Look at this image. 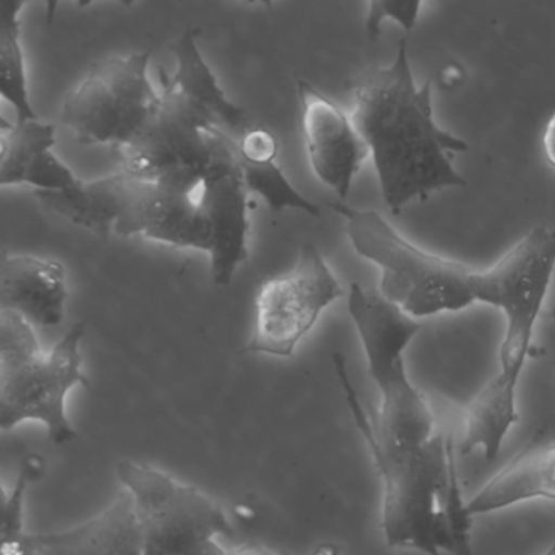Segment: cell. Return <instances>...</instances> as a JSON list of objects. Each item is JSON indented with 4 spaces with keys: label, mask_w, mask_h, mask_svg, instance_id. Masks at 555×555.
Wrapping results in <instances>:
<instances>
[{
    "label": "cell",
    "mask_w": 555,
    "mask_h": 555,
    "mask_svg": "<svg viewBox=\"0 0 555 555\" xmlns=\"http://www.w3.org/2000/svg\"><path fill=\"white\" fill-rule=\"evenodd\" d=\"M332 208L345 218L356 253L380 270L382 296L408 315L424 319L488 304L504 315L507 345L533 343L555 272L553 224H538L494 266L475 269L421 249L372 208L341 201Z\"/></svg>",
    "instance_id": "6da1fadb"
},
{
    "label": "cell",
    "mask_w": 555,
    "mask_h": 555,
    "mask_svg": "<svg viewBox=\"0 0 555 555\" xmlns=\"http://www.w3.org/2000/svg\"><path fill=\"white\" fill-rule=\"evenodd\" d=\"M349 90L354 96L352 122L367 145L391 214L443 189L465 188L453 156L468 152V143L437 124L433 81L417 87L406 39L388 67L367 68L352 78Z\"/></svg>",
    "instance_id": "7a4b0ae2"
},
{
    "label": "cell",
    "mask_w": 555,
    "mask_h": 555,
    "mask_svg": "<svg viewBox=\"0 0 555 555\" xmlns=\"http://www.w3.org/2000/svg\"><path fill=\"white\" fill-rule=\"evenodd\" d=\"M348 310L361 338L369 375L382 397L380 414L372 417L375 439L387 447L423 442L437 433L436 416L426 397L410 380L404 351L423 330L378 289L349 284Z\"/></svg>",
    "instance_id": "3957f363"
},
{
    "label": "cell",
    "mask_w": 555,
    "mask_h": 555,
    "mask_svg": "<svg viewBox=\"0 0 555 555\" xmlns=\"http://www.w3.org/2000/svg\"><path fill=\"white\" fill-rule=\"evenodd\" d=\"M116 475L132 499L145 555H208L220 538L234 537L227 511L201 489L143 463L120 462Z\"/></svg>",
    "instance_id": "277c9868"
},
{
    "label": "cell",
    "mask_w": 555,
    "mask_h": 555,
    "mask_svg": "<svg viewBox=\"0 0 555 555\" xmlns=\"http://www.w3.org/2000/svg\"><path fill=\"white\" fill-rule=\"evenodd\" d=\"M152 51L98 62L67 94L59 119L80 145L129 146L158 109L149 77Z\"/></svg>",
    "instance_id": "5b68a950"
},
{
    "label": "cell",
    "mask_w": 555,
    "mask_h": 555,
    "mask_svg": "<svg viewBox=\"0 0 555 555\" xmlns=\"http://www.w3.org/2000/svg\"><path fill=\"white\" fill-rule=\"evenodd\" d=\"M217 127L184 96L162 83L158 109L120 150V171L201 197L217 150Z\"/></svg>",
    "instance_id": "8992f818"
},
{
    "label": "cell",
    "mask_w": 555,
    "mask_h": 555,
    "mask_svg": "<svg viewBox=\"0 0 555 555\" xmlns=\"http://www.w3.org/2000/svg\"><path fill=\"white\" fill-rule=\"evenodd\" d=\"M87 326V320L75 323L48 354L39 351L28 358L0 361V429L39 421L49 440L57 446L77 439L65 413V398L77 385L90 388L81 372L80 354Z\"/></svg>",
    "instance_id": "52a82bcc"
},
{
    "label": "cell",
    "mask_w": 555,
    "mask_h": 555,
    "mask_svg": "<svg viewBox=\"0 0 555 555\" xmlns=\"http://www.w3.org/2000/svg\"><path fill=\"white\" fill-rule=\"evenodd\" d=\"M339 297L341 284L319 247L302 244L289 272L260 284L253 335L240 354L293 358L299 343Z\"/></svg>",
    "instance_id": "ba28073f"
},
{
    "label": "cell",
    "mask_w": 555,
    "mask_h": 555,
    "mask_svg": "<svg viewBox=\"0 0 555 555\" xmlns=\"http://www.w3.org/2000/svg\"><path fill=\"white\" fill-rule=\"evenodd\" d=\"M249 191L241 171L236 139L218 130L214 163L201 192L211 231L210 273L215 286L233 283L249 260Z\"/></svg>",
    "instance_id": "9c48e42d"
},
{
    "label": "cell",
    "mask_w": 555,
    "mask_h": 555,
    "mask_svg": "<svg viewBox=\"0 0 555 555\" xmlns=\"http://www.w3.org/2000/svg\"><path fill=\"white\" fill-rule=\"evenodd\" d=\"M119 176V211L113 233L210 253V223L201 197L159 182L132 178L124 171Z\"/></svg>",
    "instance_id": "30bf717a"
},
{
    "label": "cell",
    "mask_w": 555,
    "mask_h": 555,
    "mask_svg": "<svg viewBox=\"0 0 555 555\" xmlns=\"http://www.w3.org/2000/svg\"><path fill=\"white\" fill-rule=\"evenodd\" d=\"M302 109L304 139L313 175L345 202L356 176L369 158V149L351 116L320 93L309 81L297 80Z\"/></svg>",
    "instance_id": "8fae6325"
},
{
    "label": "cell",
    "mask_w": 555,
    "mask_h": 555,
    "mask_svg": "<svg viewBox=\"0 0 555 555\" xmlns=\"http://www.w3.org/2000/svg\"><path fill=\"white\" fill-rule=\"evenodd\" d=\"M67 273L57 260L0 253V310L31 326L61 325L67 302Z\"/></svg>",
    "instance_id": "7c38bea8"
},
{
    "label": "cell",
    "mask_w": 555,
    "mask_h": 555,
    "mask_svg": "<svg viewBox=\"0 0 555 555\" xmlns=\"http://www.w3.org/2000/svg\"><path fill=\"white\" fill-rule=\"evenodd\" d=\"M28 544L35 555H145L126 491L91 520L59 533L28 534Z\"/></svg>",
    "instance_id": "4fadbf2b"
},
{
    "label": "cell",
    "mask_w": 555,
    "mask_h": 555,
    "mask_svg": "<svg viewBox=\"0 0 555 555\" xmlns=\"http://www.w3.org/2000/svg\"><path fill=\"white\" fill-rule=\"evenodd\" d=\"M197 36L198 29L189 28L172 42L176 70L175 74H168L162 68V83L194 104L217 129L240 139L243 133L253 129V122L246 111L234 104L218 83L214 70L198 49Z\"/></svg>",
    "instance_id": "5bb4252c"
},
{
    "label": "cell",
    "mask_w": 555,
    "mask_h": 555,
    "mask_svg": "<svg viewBox=\"0 0 555 555\" xmlns=\"http://www.w3.org/2000/svg\"><path fill=\"white\" fill-rule=\"evenodd\" d=\"M54 145V124L39 119L13 124L0 146V188L29 184L55 191L77 184L80 179L55 156Z\"/></svg>",
    "instance_id": "9a60e30c"
},
{
    "label": "cell",
    "mask_w": 555,
    "mask_h": 555,
    "mask_svg": "<svg viewBox=\"0 0 555 555\" xmlns=\"http://www.w3.org/2000/svg\"><path fill=\"white\" fill-rule=\"evenodd\" d=\"M555 501V442L530 446L502 468L472 501L469 517L494 514L521 502Z\"/></svg>",
    "instance_id": "2e32d148"
},
{
    "label": "cell",
    "mask_w": 555,
    "mask_h": 555,
    "mask_svg": "<svg viewBox=\"0 0 555 555\" xmlns=\"http://www.w3.org/2000/svg\"><path fill=\"white\" fill-rule=\"evenodd\" d=\"M119 171L96 181H78L70 188L44 191L35 189V197L48 210L54 211L75 227L101 237L114 230L119 211Z\"/></svg>",
    "instance_id": "e0dca14e"
},
{
    "label": "cell",
    "mask_w": 555,
    "mask_h": 555,
    "mask_svg": "<svg viewBox=\"0 0 555 555\" xmlns=\"http://www.w3.org/2000/svg\"><path fill=\"white\" fill-rule=\"evenodd\" d=\"M240 165L247 191L249 194L259 195L269 205L270 210L275 214L296 210L310 217H320V208L291 184L276 159L262 165H247L241 162Z\"/></svg>",
    "instance_id": "ac0fdd59"
},
{
    "label": "cell",
    "mask_w": 555,
    "mask_h": 555,
    "mask_svg": "<svg viewBox=\"0 0 555 555\" xmlns=\"http://www.w3.org/2000/svg\"><path fill=\"white\" fill-rule=\"evenodd\" d=\"M0 98L12 104L16 122L38 119L29 100L25 52L18 36L0 33Z\"/></svg>",
    "instance_id": "d6986e66"
},
{
    "label": "cell",
    "mask_w": 555,
    "mask_h": 555,
    "mask_svg": "<svg viewBox=\"0 0 555 555\" xmlns=\"http://www.w3.org/2000/svg\"><path fill=\"white\" fill-rule=\"evenodd\" d=\"M44 469L39 456H29L20 472L15 488L7 491L0 482V546L16 543L25 537V495L29 482L38 479Z\"/></svg>",
    "instance_id": "ffe728a7"
},
{
    "label": "cell",
    "mask_w": 555,
    "mask_h": 555,
    "mask_svg": "<svg viewBox=\"0 0 555 555\" xmlns=\"http://www.w3.org/2000/svg\"><path fill=\"white\" fill-rule=\"evenodd\" d=\"M421 5L423 0H369L365 33L369 38L377 39L387 20H393L410 33L420 18Z\"/></svg>",
    "instance_id": "44dd1931"
},
{
    "label": "cell",
    "mask_w": 555,
    "mask_h": 555,
    "mask_svg": "<svg viewBox=\"0 0 555 555\" xmlns=\"http://www.w3.org/2000/svg\"><path fill=\"white\" fill-rule=\"evenodd\" d=\"M39 352L33 326L15 313L0 310V361L28 358Z\"/></svg>",
    "instance_id": "7402d4cb"
},
{
    "label": "cell",
    "mask_w": 555,
    "mask_h": 555,
    "mask_svg": "<svg viewBox=\"0 0 555 555\" xmlns=\"http://www.w3.org/2000/svg\"><path fill=\"white\" fill-rule=\"evenodd\" d=\"M237 155L241 163L262 165L278 158V140L272 132L253 127L236 139Z\"/></svg>",
    "instance_id": "603a6c76"
},
{
    "label": "cell",
    "mask_w": 555,
    "mask_h": 555,
    "mask_svg": "<svg viewBox=\"0 0 555 555\" xmlns=\"http://www.w3.org/2000/svg\"><path fill=\"white\" fill-rule=\"evenodd\" d=\"M28 0H0V33L5 35L22 36L20 26V13L25 9Z\"/></svg>",
    "instance_id": "cb8c5ba5"
},
{
    "label": "cell",
    "mask_w": 555,
    "mask_h": 555,
    "mask_svg": "<svg viewBox=\"0 0 555 555\" xmlns=\"http://www.w3.org/2000/svg\"><path fill=\"white\" fill-rule=\"evenodd\" d=\"M543 149L547 163L555 169V114L551 117L546 130H544Z\"/></svg>",
    "instance_id": "d4e9b609"
},
{
    "label": "cell",
    "mask_w": 555,
    "mask_h": 555,
    "mask_svg": "<svg viewBox=\"0 0 555 555\" xmlns=\"http://www.w3.org/2000/svg\"><path fill=\"white\" fill-rule=\"evenodd\" d=\"M220 555H291L283 553V551L269 550V547L262 546H246L240 547V550H228L224 547Z\"/></svg>",
    "instance_id": "484cf974"
},
{
    "label": "cell",
    "mask_w": 555,
    "mask_h": 555,
    "mask_svg": "<svg viewBox=\"0 0 555 555\" xmlns=\"http://www.w3.org/2000/svg\"><path fill=\"white\" fill-rule=\"evenodd\" d=\"M59 2H61V0H44L46 20H48L49 25H51L52 20H54ZM91 2H93V0H77L80 7H88Z\"/></svg>",
    "instance_id": "4316f807"
},
{
    "label": "cell",
    "mask_w": 555,
    "mask_h": 555,
    "mask_svg": "<svg viewBox=\"0 0 555 555\" xmlns=\"http://www.w3.org/2000/svg\"><path fill=\"white\" fill-rule=\"evenodd\" d=\"M13 124L9 122V120L5 119V117L0 114V130H9L12 129Z\"/></svg>",
    "instance_id": "83f0119b"
},
{
    "label": "cell",
    "mask_w": 555,
    "mask_h": 555,
    "mask_svg": "<svg viewBox=\"0 0 555 555\" xmlns=\"http://www.w3.org/2000/svg\"><path fill=\"white\" fill-rule=\"evenodd\" d=\"M246 2H249V3H262V5L272 7L273 2H275V0H246Z\"/></svg>",
    "instance_id": "f1b7e54d"
},
{
    "label": "cell",
    "mask_w": 555,
    "mask_h": 555,
    "mask_svg": "<svg viewBox=\"0 0 555 555\" xmlns=\"http://www.w3.org/2000/svg\"><path fill=\"white\" fill-rule=\"evenodd\" d=\"M116 2L124 7H132L133 3L139 2V0H116Z\"/></svg>",
    "instance_id": "f546056e"
},
{
    "label": "cell",
    "mask_w": 555,
    "mask_h": 555,
    "mask_svg": "<svg viewBox=\"0 0 555 555\" xmlns=\"http://www.w3.org/2000/svg\"><path fill=\"white\" fill-rule=\"evenodd\" d=\"M543 555H555V538L553 544H551L550 550L546 551Z\"/></svg>",
    "instance_id": "4dcf8cb0"
},
{
    "label": "cell",
    "mask_w": 555,
    "mask_h": 555,
    "mask_svg": "<svg viewBox=\"0 0 555 555\" xmlns=\"http://www.w3.org/2000/svg\"><path fill=\"white\" fill-rule=\"evenodd\" d=\"M553 367H554V371H555V361H553Z\"/></svg>",
    "instance_id": "1f68e13d"
}]
</instances>
